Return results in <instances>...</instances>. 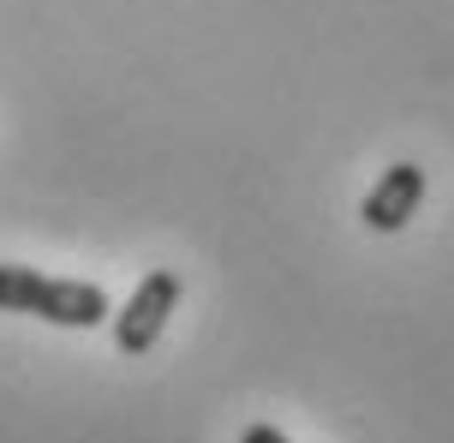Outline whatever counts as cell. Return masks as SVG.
<instances>
[{
    "mask_svg": "<svg viewBox=\"0 0 454 443\" xmlns=\"http://www.w3.org/2000/svg\"><path fill=\"white\" fill-rule=\"evenodd\" d=\"M419 204H425V168L419 162H395V168H383L377 186L364 192L359 216H364L371 233H401L412 216H419Z\"/></svg>",
    "mask_w": 454,
    "mask_h": 443,
    "instance_id": "3",
    "label": "cell"
},
{
    "mask_svg": "<svg viewBox=\"0 0 454 443\" xmlns=\"http://www.w3.org/2000/svg\"><path fill=\"white\" fill-rule=\"evenodd\" d=\"M0 312L43 318V324H60V329H96L114 318L108 294L96 281H60L30 270V264H0Z\"/></svg>",
    "mask_w": 454,
    "mask_h": 443,
    "instance_id": "1",
    "label": "cell"
},
{
    "mask_svg": "<svg viewBox=\"0 0 454 443\" xmlns=\"http://www.w3.org/2000/svg\"><path fill=\"white\" fill-rule=\"evenodd\" d=\"M239 443H287V431H275V425H246Z\"/></svg>",
    "mask_w": 454,
    "mask_h": 443,
    "instance_id": "4",
    "label": "cell"
},
{
    "mask_svg": "<svg viewBox=\"0 0 454 443\" xmlns=\"http://www.w3.org/2000/svg\"><path fill=\"white\" fill-rule=\"evenodd\" d=\"M174 305H180V276L174 270H150V276L137 281V294L120 312H114V348L120 353H150L161 342V329L174 318Z\"/></svg>",
    "mask_w": 454,
    "mask_h": 443,
    "instance_id": "2",
    "label": "cell"
}]
</instances>
